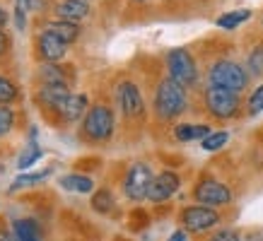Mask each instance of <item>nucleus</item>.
<instances>
[{"label":"nucleus","instance_id":"ddd939ff","mask_svg":"<svg viewBox=\"0 0 263 241\" xmlns=\"http://www.w3.org/2000/svg\"><path fill=\"white\" fill-rule=\"evenodd\" d=\"M53 15H56V19H63V22L80 24L85 17H89V3L87 0H61L53 8Z\"/></svg>","mask_w":263,"mask_h":241},{"label":"nucleus","instance_id":"f3484780","mask_svg":"<svg viewBox=\"0 0 263 241\" xmlns=\"http://www.w3.org/2000/svg\"><path fill=\"white\" fill-rule=\"evenodd\" d=\"M12 234H15V241H41V227L36 219H32V217L15 219Z\"/></svg>","mask_w":263,"mask_h":241},{"label":"nucleus","instance_id":"f704fd0d","mask_svg":"<svg viewBox=\"0 0 263 241\" xmlns=\"http://www.w3.org/2000/svg\"><path fill=\"white\" fill-rule=\"evenodd\" d=\"M261 27H263V17H261Z\"/></svg>","mask_w":263,"mask_h":241},{"label":"nucleus","instance_id":"6e6552de","mask_svg":"<svg viewBox=\"0 0 263 241\" xmlns=\"http://www.w3.org/2000/svg\"><path fill=\"white\" fill-rule=\"evenodd\" d=\"M34 53H36L41 63H61L68 56V44H63L56 34H51L48 29L39 27V32L34 36Z\"/></svg>","mask_w":263,"mask_h":241},{"label":"nucleus","instance_id":"f257e3e1","mask_svg":"<svg viewBox=\"0 0 263 241\" xmlns=\"http://www.w3.org/2000/svg\"><path fill=\"white\" fill-rule=\"evenodd\" d=\"M186 104H189V94H186V87L174 82L172 77H164V80L157 82V89H155V116L160 120H174L176 116H181L186 111Z\"/></svg>","mask_w":263,"mask_h":241},{"label":"nucleus","instance_id":"0eeeda50","mask_svg":"<svg viewBox=\"0 0 263 241\" xmlns=\"http://www.w3.org/2000/svg\"><path fill=\"white\" fill-rule=\"evenodd\" d=\"M116 104L126 118H140L145 113L143 92L133 80H121L116 85Z\"/></svg>","mask_w":263,"mask_h":241},{"label":"nucleus","instance_id":"20e7f679","mask_svg":"<svg viewBox=\"0 0 263 241\" xmlns=\"http://www.w3.org/2000/svg\"><path fill=\"white\" fill-rule=\"evenodd\" d=\"M203 104H205L210 116H215V118H220V120H230L239 113L241 96L237 94V92H230V89L208 85L205 92H203Z\"/></svg>","mask_w":263,"mask_h":241},{"label":"nucleus","instance_id":"7ed1b4c3","mask_svg":"<svg viewBox=\"0 0 263 241\" xmlns=\"http://www.w3.org/2000/svg\"><path fill=\"white\" fill-rule=\"evenodd\" d=\"M114 128H116V116H114L111 106L106 104L89 106V111L82 118V135L89 143H106L114 135Z\"/></svg>","mask_w":263,"mask_h":241},{"label":"nucleus","instance_id":"f03ea898","mask_svg":"<svg viewBox=\"0 0 263 241\" xmlns=\"http://www.w3.org/2000/svg\"><path fill=\"white\" fill-rule=\"evenodd\" d=\"M249 77L251 75H249L244 65H239L237 61H227V58L215 61L208 68V85L230 89V92H237V94H241L249 87Z\"/></svg>","mask_w":263,"mask_h":241},{"label":"nucleus","instance_id":"5701e85b","mask_svg":"<svg viewBox=\"0 0 263 241\" xmlns=\"http://www.w3.org/2000/svg\"><path fill=\"white\" fill-rule=\"evenodd\" d=\"M92 208H95L97 212H102V215L111 212L114 210V193L109 191V188H99V191L92 195Z\"/></svg>","mask_w":263,"mask_h":241},{"label":"nucleus","instance_id":"aec40b11","mask_svg":"<svg viewBox=\"0 0 263 241\" xmlns=\"http://www.w3.org/2000/svg\"><path fill=\"white\" fill-rule=\"evenodd\" d=\"M251 10L241 8V10H230V12H224V15H220L215 19V24L220 27V29H227V32H232V29H237V27H241L244 22H249L251 19Z\"/></svg>","mask_w":263,"mask_h":241},{"label":"nucleus","instance_id":"6ab92c4d","mask_svg":"<svg viewBox=\"0 0 263 241\" xmlns=\"http://www.w3.org/2000/svg\"><path fill=\"white\" fill-rule=\"evenodd\" d=\"M61 188L68 193H80V195H85V193H92L95 191V181L89 176H85V174H65V176H61Z\"/></svg>","mask_w":263,"mask_h":241},{"label":"nucleus","instance_id":"b1692460","mask_svg":"<svg viewBox=\"0 0 263 241\" xmlns=\"http://www.w3.org/2000/svg\"><path fill=\"white\" fill-rule=\"evenodd\" d=\"M247 70L249 75H256V77H261L263 75V41L261 44H256L251 51H249V56H247Z\"/></svg>","mask_w":263,"mask_h":241},{"label":"nucleus","instance_id":"72a5a7b5","mask_svg":"<svg viewBox=\"0 0 263 241\" xmlns=\"http://www.w3.org/2000/svg\"><path fill=\"white\" fill-rule=\"evenodd\" d=\"M133 3H145V0H133Z\"/></svg>","mask_w":263,"mask_h":241},{"label":"nucleus","instance_id":"9b49d317","mask_svg":"<svg viewBox=\"0 0 263 241\" xmlns=\"http://www.w3.org/2000/svg\"><path fill=\"white\" fill-rule=\"evenodd\" d=\"M181 186V178L176 171H160L152 178L150 191H147V200L150 203H167Z\"/></svg>","mask_w":263,"mask_h":241},{"label":"nucleus","instance_id":"423d86ee","mask_svg":"<svg viewBox=\"0 0 263 241\" xmlns=\"http://www.w3.org/2000/svg\"><path fill=\"white\" fill-rule=\"evenodd\" d=\"M152 169L143 162H136L133 167L126 171V178H123V193H126L128 200L140 203L147 198V191H150L152 184Z\"/></svg>","mask_w":263,"mask_h":241},{"label":"nucleus","instance_id":"bb28decb","mask_svg":"<svg viewBox=\"0 0 263 241\" xmlns=\"http://www.w3.org/2000/svg\"><path fill=\"white\" fill-rule=\"evenodd\" d=\"M261 111H263V85H258L247 99V113L249 116H258Z\"/></svg>","mask_w":263,"mask_h":241},{"label":"nucleus","instance_id":"cd10ccee","mask_svg":"<svg viewBox=\"0 0 263 241\" xmlns=\"http://www.w3.org/2000/svg\"><path fill=\"white\" fill-rule=\"evenodd\" d=\"M12 123H15V111L10 106H0V137H5L12 130Z\"/></svg>","mask_w":263,"mask_h":241},{"label":"nucleus","instance_id":"c756f323","mask_svg":"<svg viewBox=\"0 0 263 241\" xmlns=\"http://www.w3.org/2000/svg\"><path fill=\"white\" fill-rule=\"evenodd\" d=\"M15 22H17V29H24L27 27V5L17 0L15 5Z\"/></svg>","mask_w":263,"mask_h":241},{"label":"nucleus","instance_id":"dca6fc26","mask_svg":"<svg viewBox=\"0 0 263 241\" xmlns=\"http://www.w3.org/2000/svg\"><path fill=\"white\" fill-rule=\"evenodd\" d=\"M36 75H39L41 85H65V87H70V77L61 68V63H41Z\"/></svg>","mask_w":263,"mask_h":241},{"label":"nucleus","instance_id":"39448f33","mask_svg":"<svg viewBox=\"0 0 263 241\" xmlns=\"http://www.w3.org/2000/svg\"><path fill=\"white\" fill-rule=\"evenodd\" d=\"M164 63H167V72L169 77L183 87H191L196 85L200 77L198 72V63H196V58L189 48H172L164 58Z\"/></svg>","mask_w":263,"mask_h":241},{"label":"nucleus","instance_id":"393cba45","mask_svg":"<svg viewBox=\"0 0 263 241\" xmlns=\"http://www.w3.org/2000/svg\"><path fill=\"white\" fill-rule=\"evenodd\" d=\"M48 178V171H34V174H20V176L12 181L10 186V193H17L20 188H27V186H34L39 181H46Z\"/></svg>","mask_w":263,"mask_h":241},{"label":"nucleus","instance_id":"473e14b6","mask_svg":"<svg viewBox=\"0 0 263 241\" xmlns=\"http://www.w3.org/2000/svg\"><path fill=\"white\" fill-rule=\"evenodd\" d=\"M5 22H8V12H5V10L0 8V29L5 27Z\"/></svg>","mask_w":263,"mask_h":241},{"label":"nucleus","instance_id":"7c9ffc66","mask_svg":"<svg viewBox=\"0 0 263 241\" xmlns=\"http://www.w3.org/2000/svg\"><path fill=\"white\" fill-rule=\"evenodd\" d=\"M10 51V36L5 34V29H0V58Z\"/></svg>","mask_w":263,"mask_h":241},{"label":"nucleus","instance_id":"2f4dec72","mask_svg":"<svg viewBox=\"0 0 263 241\" xmlns=\"http://www.w3.org/2000/svg\"><path fill=\"white\" fill-rule=\"evenodd\" d=\"M167 241H189V234H186V229H176Z\"/></svg>","mask_w":263,"mask_h":241},{"label":"nucleus","instance_id":"4be33fe9","mask_svg":"<svg viewBox=\"0 0 263 241\" xmlns=\"http://www.w3.org/2000/svg\"><path fill=\"white\" fill-rule=\"evenodd\" d=\"M230 140V133L227 130H213L205 140H200V147L205 150V152H217V150H222L224 145Z\"/></svg>","mask_w":263,"mask_h":241},{"label":"nucleus","instance_id":"4468645a","mask_svg":"<svg viewBox=\"0 0 263 241\" xmlns=\"http://www.w3.org/2000/svg\"><path fill=\"white\" fill-rule=\"evenodd\" d=\"M68 94H72V92H70V87H65V85H41L39 92H36V99H39V104L48 106V109L53 111Z\"/></svg>","mask_w":263,"mask_h":241},{"label":"nucleus","instance_id":"2eb2a0df","mask_svg":"<svg viewBox=\"0 0 263 241\" xmlns=\"http://www.w3.org/2000/svg\"><path fill=\"white\" fill-rule=\"evenodd\" d=\"M44 29H48L51 34H56L58 39L63 44H75L78 36H80V24H72V22H63V19H48L44 22Z\"/></svg>","mask_w":263,"mask_h":241},{"label":"nucleus","instance_id":"a878e982","mask_svg":"<svg viewBox=\"0 0 263 241\" xmlns=\"http://www.w3.org/2000/svg\"><path fill=\"white\" fill-rule=\"evenodd\" d=\"M20 96V89L8 75H0V106H8L10 102H15Z\"/></svg>","mask_w":263,"mask_h":241},{"label":"nucleus","instance_id":"a211bd4d","mask_svg":"<svg viewBox=\"0 0 263 241\" xmlns=\"http://www.w3.org/2000/svg\"><path fill=\"white\" fill-rule=\"evenodd\" d=\"M213 130L210 126L205 123H198V126H193V123H179L174 128V137L179 143H191V140H205Z\"/></svg>","mask_w":263,"mask_h":241},{"label":"nucleus","instance_id":"9d476101","mask_svg":"<svg viewBox=\"0 0 263 241\" xmlns=\"http://www.w3.org/2000/svg\"><path fill=\"white\" fill-rule=\"evenodd\" d=\"M193 198L200 203V205H208V208H220V205H227L232 200V191L230 186L220 184L217 178H200L196 188H193Z\"/></svg>","mask_w":263,"mask_h":241},{"label":"nucleus","instance_id":"c85d7f7f","mask_svg":"<svg viewBox=\"0 0 263 241\" xmlns=\"http://www.w3.org/2000/svg\"><path fill=\"white\" fill-rule=\"evenodd\" d=\"M210 241H241V236H239V232H237V229L224 227V229H217V232L210 236Z\"/></svg>","mask_w":263,"mask_h":241},{"label":"nucleus","instance_id":"f8f14e48","mask_svg":"<svg viewBox=\"0 0 263 241\" xmlns=\"http://www.w3.org/2000/svg\"><path fill=\"white\" fill-rule=\"evenodd\" d=\"M87 111H89V94H85V92H80V94H68L63 102L53 109V113H58L65 123L85 118Z\"/></svg>","mask_w":263,"mask_h":241},{"label":"nucleus","instance_id":"412c9836","mask_svg":"<svg viewBox=\"0 0 263 241\" xmlns=\"http://www.w3.org/2000/svg\"><path fill=\"white\" fill-rule=\"evenodd\" d=\"M41 154H44V152H41V147L36 145V140H34V130H32V140H29V145H27V150L20 154V159H17V169H20V171L29 169L34 162L39 159Z\"/></svg>","mask_w":263,"mask_h":241},{"label":"nucleus","instance_id":"1a4fd4ad","mask_svg":"<svg viewBox=\"0 0 263 241\" xmlns=\"http://www.w3.org/2000/svg\"><path fill=\"white\" fill-rule=\"evenodd\" d=\"M220 222V212L213 208H208V205H189V208H183L181 212V225L186 232H193V234H203L208 229H213V227Z\"/></svg>","mask_w":263,"mask_h":241}]
</instances>
